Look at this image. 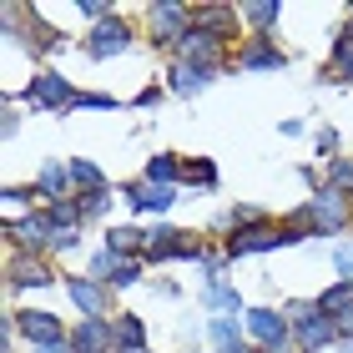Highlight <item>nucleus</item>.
<instances>
[{
	"label": "nucleus",
	"mask_w": 353,
	"mask_h": 353,
	"mask_svg": "<svg viewBox=\"0 0 353 353\" xmlns=\"http://www.w3.org/2000/svg\"><path fill=\"white\" fill-rule=\"evenodd\" d=\"M141 182L176 187V182H182V157H172V152H157V157H147V172H141Z\"/></svg>",
	"instance_id": "obj_19"
},
{
	"label": "nucleus",
	"mask_w": 353,
	"mask_h": 353,
	"mask_svg": "<svg viewBox=\"0 0 353 353\" xmlns=\"http://www.w3.org/2000/svg\"><path fill=\"white\" fill-rule=\"evenodd\" d=\"M303 318H293V343L298 353H318V348H328V343H339V323L333 318H323L318 308H298Z\"/></svg>",
	"instance_id": "obj_6"
},
{
	"label": "nucleus",
	"mask_w": 353,
	"mask_h": 353,
	"mask_svg": "<svg viewBox=\"0 0 353 353\" xmlns=\"http://www.w3.org/2000/svg\"><path fill=\"white\" fill-rule=\"evenodd\" d=\"M207 81H212V71H202V66H187V61H176V71H172V91L182 96V101H192V96H202Z\"/></svg>",
	"instance_id": "obj_20"
},
{
	"label": "nucleus",
	"mask_w": 353,
	"mask_h": 353,
	"mask_svg": "<svg viewBox=\"0 0 353 353\" xmlns=\"http://www.w3.org/2000/svg\"><path fill=\"white\" fill-rule=\"evenodd\" d=\"M288 56L278 51V41L272 36H252L243 51H237V71H283Z\"/></svg>",
	"instance_id": "obj_10"
},
{
	"label": "nucleus",
	"mask_w": 353,
	"mask_h": 353,
	"mask_svg": "<svg viewBox=\"0 0 353 353\" xmlns=\"http://www.w3.org/2000/svg\"><path fill=\"white\" fill-rule=\"evenodd\" d=\"M76 202H81V217H101L106 212V192H81V197H76Z\"/></svg>",
	"instance_id": "obj_31"
},
{
	"label": "nucleus",
	"mask_w": 353,
	"mask_h": 353,
	"mask_svg": "<svg viewBox=\"0 0 353 353\" xmlns=\"http://www.w3.org/2000/svg\"><path fill=\"white\" fill-rule=\"evenodd\" d=\"M15 333H26L36 348H51V343H71L66 339V328H61V318L56 313H36V308H26V313H15Z\"/></svg>",
	"instance_id": "obj_7"
},
{
	"label": "nucleus",
	"mask_w": 353,
	"mask_h": 353,
	"mask_svg": "<svg viewBox=\"0 0 353 353\" xmlns=\"http://www.w3.org/2000/svg\"><path fill=\"white\" fill-rule=\"evenodd\" d=\"M66 293H71V303H76L86 318H106V288L96 283V278H71Z\"/></svg>",
	"instance_id": "obj_15"
},
{
	"label": "nucleus",
	"mask_w": 353,
	"mask_h": 353,
	"mask_svg": "<svg viewBox=\"0 0 353 353\" xmlns=\"http://www.w3.org/2000/svg\"><path fill=\"white\" fill-rule=\"evenodd\" d=\"M117 353H141L147 348V323H141L137 313H117Z\"/></svg>",
	"instance_id": "obj_18"
},
{
	"label": "nucleus",
	"mask_w": 353,
	"mask_h": 353,
	"mask_svg": "<svg viewBox=\"0 0 353 353\" xmlns=\"http://www.w3.org/2000/svg\"><path fill=\"white\" fill-rule=\"evenodd\" d=\"M137 278H141V258H132V263H121V258H117V272H111V283H106V288H132Z\"/></svg>",
	"instance_id": "obj_29"
},
{
	"label": "nucleus",
	"mask_w": 353,
	"mask_h": 353,
	"mask_svg": "<svg viewBox=\"0 0 353 353\" xmlns=\"http://www.w3.org/2000/svg\"><path fill=\"white\" fill-rule=\"evenodd\" d=\"M333 268H339L343 283H353V243H339V248H333Z\"/></svg>",
	"instance_id": "obj_30"
},
{
	"label": "nucleus",
	"mask_w": 353,
	"mask_h": 353,
	"mask_svg": "<svg viewBox=\"0 0 353 353\" xmlns=\"http://www.w3.org/2000/svg\"><path fill=\"white\" fill-rule=\"evenodd\" d=\"M152 41L157 46H182V36L192 30V10L187 6H152Z\"/></svg>",
	"instance_id": "obj_8"
},
{
	"label": "nucleus",
	"mask_w": 353,
	"mask_h": 353,
	"mask_svg": "<svg viewBox=\"0 0 353 353\" xmlns=\"http://www.w3.org/2000/svg\"><path fill=\"white\" fill-rule=\"evenodd\" d=\"M328 187L333 192H353V162L348 157H333L328 162Z\"/></svg>",
	"instance_id": "obj_27"
},
{
	"label": "nucleus",
	"mask_w": 353,
	"mask_h": 353,
	"mask_svg": "<svg viewBox=\"0 0 353 353\" xmlns=\"http://www.w3.org/2000/svg\"><path fill=\"white\" fill-rule=\"evenodd\" d=\"M121 197L137 207V212H172V202H176V187H157V182H132V187H121Z\"/></svg>",
	"instance_id": "obj_12"
},
{
	"label": "nucleus",
	"mask_w": 353,
	"mask_h": 353,
	"mask_svg": "<svg viewBox=\"0 0 353 353\" xmlns=\"http://www.w3.org/2000/svg\"><path fill=\"white\" fill-rule=\"evenodd\" d=\"M71 348L76 353H117V328L106 318H81L71 333Z\"/></svg>",
	"instance_id": "obj_11"
},
{
	"label": "nucleus",
	"mask_w": 353,
	"mask_h": 353,
	"mask_svg": "<svg viewBox=\"0 0 353 353\" xmlns=\"http://www.w3.org/2000/svg\"><path fill=\"white\" fill-rule=\"evenodd\" d=\"M243 328L258 339L263 353H283L288 343H293V323H288L278 308H248L243 313Z\"/></svg>",
	"instance_id": "obj_3"
},
{
	"label": "nucleus",
	"mask_w": 353,
	"mask_h": 353,
	"mask_svg": "<svg viewBox=\"0 0 353 353\" xmlns=\"http://www.w3.org/2000/svg\"><path fill=\"white\" fill-rule=\"evenodd\" d=\"M182 182L212 192L217 187V162H212V157H187V162H182Z\"/></svg>",
	"instance_id": "obj_24"
},
{
	"label": "nucleus",
	"mask_w": 353,
	"mask_h": 353,
	"mask_svg": "<svg viewBox=\"0 0 353 353\" xmlns=\"http://www.w3.org/2000/svg\"><path fill=\"white\" fill-rule=\"evenodd\" d=\"M147 243H152V232H141V228H106V252L121 263L147 258Z\"/></svg>",
	"instance_id": "obj_13"
},
{
	"label": "nucleus",
	"mask_w": 353,
	"mask_h": 353,
	"mask_svg": "<svg viewBox=\"0 0 353 353\" xmlns=\"http://www.w3.org/2000/svg\"><path fill=\"white\" fill-rule=\"evenodd\" d=\"M126 46H132V30H126V21H121V15H111V21L91 26V36H86V51H91L96 61H111V56H121Z\"/></svg>",
	"instance_id": "obj_9"
},
{
	"label": "nucleus",
	"mask_w": 353,
	"mask_h": 353,
	"mask_svg": "<svg viewBox=\"0 0 353 353\" xmlns=\"http://www.w3.org/2000/svg\"><path fill=\"white\" fill-rule=\"evenodd\" d=\"M157 101H162V86H147V91L137 96V106H157Z\"/></svg>",
	"instance_id": "obj_34"
},
{
	"label": "nucleus",
	"mask_w": 353,
	"mask_h": 353,
	"mask_svg": "<svg viewBox=\"0 0 353 353\" xmlns=\"http://www.w3.org/2000/svg\"><path fill=\"white\" fill-rule=\"evenodd\" d=\"M313 308L323 313V318H333V323H339V318H348V313H353V283H343V278H339L333 288H323Z\"/></svg>",
	"instance_id": "obj_16"
},
{
	"label": "nucleus",
	"mask_w": 353,
	"mask_h": 353,
	"mask_svg": "<svg viewBox=\"0 0 353 353\" xmlns=\"http://www.w3.org/2000/svg\"><path fill=\"white\" fill-rule=\"evenodd\" d=\"M66 172H71V182L81 187V192H106V172L96 167V162H86V157H71Z\"/></svg>",
	"instance_id": "obj_22"
},
{
	"label": "nucleus",
	"mask_w": 353,
	"mask_h": 353,
	"mask_svg": "<svg viewBox=\"0 0 353 353\" xmlns=\"http://www.w3.org/2000/svg\"><path fill=\"white\" fill-rule=\"evenodd\" d=\"M318 152L333 162V152H339V132H333V126H323V132H318Z\"/></svg>",
	"instance_id": "obj_32"
},
{
	"label": "nucleus",
	"mask_w": 353,
	"mask_h": 353,
	"mask_svg": "<svg viewBox=\"0 0 353 353\" xmlns=\"http://www.w3.org/2000/svg\"><path fill=\"white\" fill-rule=\"evenodd\" d=\"M207 339L217 343V353H248V348H243V328H237V318H212V323H207Z\"/></svg>",
	"instance_id": "obj_21"
},
{
	"label": "nucleus",
	"mask_w": 353,
	"mask_h": 353,
	"mask_svg": "<svg viewBox=\"0 0 353 353\" xmlns=\"http://www.w3.org/2000/svg\"><path fill=\"white\" fill-rule=\"evenodd\" d=\"M339 343H353V313L339 318Z\"/></svg>",
	"instance_id": "obj_35"
},
{
	"label": "nucleus",
	"mask_w": 353,
	"mask_h": 353,
	"mask_svg": "<svg viewBox=\"0 0 353 353\" xmlns=\"http://www.w3.org/2000/svg\"><path fill=\"white\" fill-rule=\"evenodd\" d=\"M56 248H61V252H71V248H81V232H56Z\"/></svg>",
	"instance_id": "obj_33"
},
{
	"label": "nucleus",
	"mask_w": 353,
	"mask_h": 353,
	"mask_svg": "<svg viewBox=\"0 0 353 353\" xmlns=\"http://www.w3.org/2000/svg\"><path fill=\"white\" fill-rule=\"evenodd\" d=\"M6 278H10V288H46V283H56V272L46 268L41 258H26V252H15L10 268H6Z\"/></svg>",
	"instance_id": "obj_14"
},
{
	"label": "nucleus",
	"mask_w": 353,
	"mask_h": 353,
	"mask_svg": "<svg viewBox=\"0 0 353 353\" xmlns=\"http://www.w3.org/2000/svg\"><path fill=\"white\" fill-rule=\"evenodd\" d=\"M6 232L15 237V248H21L26 258H41L46 248H56V228H51V217H46V212L10 217V222H6Z\"/></svg>",
	"instance_id": "obj_5"
},
{
	"label": "nucleus",
	"mask_w": 353,
	"mask_h": 353,
	"mask_svg": "<svg viewBox=\"0 0 353 353\" xmlns=\"http://www.w3.org/2000/svg\"><path fill=\"white\" fill-rule=\"evenodd\" d=\"M141 353H152V348H141Z\"/></svg>",
	"instance_id": "obj_37"
},
{
	"label": "nucleus",
	"mask_w": 353,
	"mask_h": 353,
	"mask_svg": "<svg viewBox=\"0 0 353 353\" xmlns=\"http://www.w3.org/2000/svg\"><path fill=\"white\" fill-rule=\"evenodd\" d=\"M202 237H192L182 228H152V243H147V263H172V258H182V263H202Z\"/></svg>",
	"instance_id": "obj_2"
},
{
	"label": "nucleus",
	"mask_w": 353,
	"mask_h": 353,
	"mask_svg": "<svg viewBox=\"0 0 353 353\" xmlns=\"http://www.w3.org/2000/svg\"><path fill=\"white\" fill-rule=\"evenodd\" d=\"M328 76L353 81V30H339V41H333V61H328Z\"/></svg>",
	"instance_id": "obj_25"
},
{
	"label": "nucleus",
	"mask_w": 353,
	"mask_h": 353,
	"mask_svg": "<svg viewBox=\"0 0 353 353\" xmlns=\"http://www.w3.org/2000/svg\"><path fill=\"white\" fill-rule=\"evenodd\" d=\"M66 182H71V172H66V167H41L36 192L46 197V207H51V202H66Z\"/></svg>",
	"instance_id": "obj_23"
},
{
	"label": "nucleus",
	"mask_w": 353,
	"mask_h": 353,
	"mask_svg": "<svg viewBox=\"0 0 353 353\" xmlns=\"http://www.w3.org/2000/svg\"><path fill=\"white\" fill-rule=\"evenodd\" d=\"M76 111H117V96H106V91H76Z\"/></svg>",
	"instance_id": "obj_28"
},
{
	"label": "nucleus",
	"mask_w": 353,
	"mask_h": 353,
	"mask_svg": "<svg viewBox=\"0 0 353 353\" xmlns=\"http://www.w3.org/2000/svg\"><path fill=\"white\" fill-rule=\"evenodd\" d=\"M298 232L288 222H258V228H243L228 237V258H252V252H278V248H293Z\"/></svg>",
	"instance_id": "obj_1"
},
{
	"label": "nucleus",
	"mask_w": 353,
	"mask_h": 353,
	"mask_svg": "<svg viewBox=\"0 0 353 353\" xmlns=\"http://www.w3.org/2000/svg\"><path fill=\"white\" fill-rule=\"evenodd\" d=\"M339 353H353V343H339Z\"/></svg>",
	"instance_id": "obj_36"
},
{
	"label": "nucleus",
	"mask_w": 353,
	"mask_h": 353,
	"mask_svg": "<svg viewBox=\"0 0 353 353\" xmlns=\"http://www.w3.org/2000/svg\"><path fill=\"white\" fill-rule=\"evenodd\" d=\"M26 101L36 106V111H66L76 101V91H71V81L61 71H36L26 81Z\"/></svg>",
	"instance_id": "obj_4"
},
{
	"label": "nucleus",
	"mask_w": 353,
	"mask_h": 353,
	"mask_svg": "<svg viewBox=\"0 0 353 353\" xmlns=\"http://www.w3.org/2000/svg\"><path fill=\"white\" fill-rule=\"evenodd\" d=\"M237 15H248V21L258 26V36H268V26L283 21V6L278 0H252V6H237Z\"/></svg>",
	"instance_id": "obj_26"
},
{
	"label": "nucleus",
	"mask_w": 353,
	"mask_h": 353,
	"mask_svg": "<svg viewBox=\"0 0 353 353\" xmlns=\"http://www.w3.org/2000/svg\"><path fill=\"white\" fill-rule=\"evenodd\" d=\"M202 308H212L217 318H237L243 313V298H237L232 283H207L202 288Z\"/></svg>",
	"instance_id": "obj_17"
}]
</instances>
